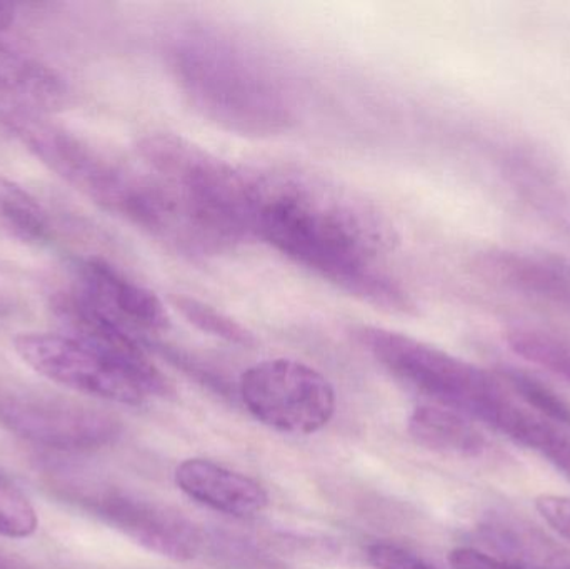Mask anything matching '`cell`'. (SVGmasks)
Wrapping results in <instances>:
<instances>
[{"instance_id": "1", "label": "cell", "mask_w": 570, "mask_h": 569, "mask_svg": "<svg viewBox=\"0 0 570 569\" xmlns=\"http://www.w3.org/2000/svg\"><path fill=\"white\" fill-rule=\"evenodd\" d=\"M253 229L308 273L391 313L414 307L381 263L397 246L385 214L337 184L281 169L253 174Z\"/></svg>"}, {"instance_id": "2", "label": "cell", "mask_w": 570, "mask_h": 569, "mask_svg": "<svg viewBox=\"0 0 570 569\" xmlns=\"http://www.w3.org/2000/svg\"><path fill=\"white\" fill-rule=\"evenodd\" d=\"M170 67L190 106L224 129L274 136L294 120L276 72L229 37L206 29L180 33L170 47Z\"/></svg>"}, {"instance_id": "3", "label": "cell", "mask_w": 570, "mask_h": 569, "mask_svg": "<svg viewBox=\"0 0 570 569\" xmlns=\"http://www.w3.org/2000/svg\"><path fill=\"white\" fill-rule=\"evenodd\" d=\"M358 343L395 380L415 393L479 421L491 430H501L518 404L505 393L498 377L439 347L384 327L358 326Z\"/></svg>"}, {"instance_id": "4", "label": "cell", "mask_w": 570, "mask_h": 569, "mask_svg": "<svg viewBox=\"0 0 570 569\" xmlns=\"http://www.w3.org/2000/svg\"><path fill=\"white\" fill-rule=\"evenodd\" d=\"M144 167L179 189L243 243L253 229V174L176 134H153L137 146Z\"/></svg>"}, {"instance_id": "5", "label": "cell", "mask_w": 570, "mask_h": 569, "mask_svg": "<svg viewBox=\"0 0 570 569\" xmlns=\"http://www.w3.org/2000/svg\"><path fill=\"white\" fill-rule=\"evenodd\" d=\"M13 350L40 376L97 400L139 406L147 396H164L146 376L72 334L22 333Z\"/></svg>"}, {"instance_id": "6", "label": "cell", "mask_w": 570, "mask_h": 569, "mask_svg": "<svg viewBox=\"0 0 570 569\" xmlns=\"http://www.w3.org/2000/svg\"><path fill=\"white\" fill-rule=\"evenodd\" d=\"M240 400L250 414L271 430L307 436L331 423L335 391L331 381L294 360L254 364L240 377Z\"/></svg>"}, {"instance_id": "7", "label": "cell", "mask_w": 570, "mask_h": 569, "mask_svg": "<svg viewBox=\"0 0 570 569\" xmlns=\"http://www.w3.org/2000/svg\"><path fill=\"white\" fill-rule=\"evenodd\" d=\"M0 424L29 443L57 451L100 450L122 433L112 413L43 394L2 398Z\"/></svg>"}, {"instance_id": "8", "label": "cell", "mask_w": 570, "mask_h": 569, "mask_svg": "<svg viewBox=\"0 0 570 569\" xmlns=\"http://www.w3.org/2000/svg\"><path fill=\"white\" fill-rule=\"evenodd\" d=\"M80 501L107 527L167 560H194L203 547V534L189 518L156 501L120 491H100Z\"/></svg>"}, {"instance_id": "9", "label": "cell", "mask_w": 570, "mask_h": 569, "mask_svg": "<svg viewBox=\"0 0 570 569\" xmlns=\"http://www.w3.org/2000/svg\"><path fill=\"white\" fill-rule=\"evenodd\" d=\"M79 279L73 290L82 294L97 311L134 336L159 333L169 326L163 301L119 267L100 257L80 261Z\"/></svg>"}, {"instance_id": "10", "label": "cell", "mask_w": 570, "mask_h": 569, "mask_svg": "<svg viewBox=\"0 0 570 569\" xmlns=\"http://www.w3.org/2000/svg\"><path fill=\"white\" fill-rule=\"evenodd\" d=\"M174 478L190 500L227 517L246 520L264 513L269 507V494L263 484L204 458L183 461Z\"/></svg>"}, {"instance_id": "11", "label": "cell", "mask_w": 570, "mask_h": 569, "mask_svg": "<svg viewBox=\"0 0 570 569\" xmlns=\"http://www.w3.org/2000/svg\"><path fill=\"white\" fill-rule=\"evenodd\" d=\"M0 94L29 109L52 112L69 100L62 77L0 40Z\"/></svg>"}, {"instance_id": "12", "label": "cell", "mask_w": 570, "mask_h": 569, "mask_svg": "<svg viewBox=\"0 0 570 569\" xmlns=\"http://www.w3.org/2000/svg\"><path fill=\"white\" fill-rule=\"evenodd\" d=\"M407 430L415 443L435 453L479 458L488 450V440L472 420L435 404L414 410Z\"/></svg>"}, {"instance_id": "13", "label": "cell", "mask_w": 570, "mask_h": 569, "mask_svg": "<svg viewBox=\"0 0 570 569\" xmlns=\"http://www.w3.org/2000/svg\"><path fill=\"white\" fill-rule=\"evenodd\" d=\"M504 436L548 461L570 481V433L566 428L519 408Z\"/></svg>"}, {"instance_id": "14", "label": "cell", "mask_w": 570, "mask_h": 569, "mask_svg": "<svg viewBox=\"0 0 570 569\" xmlns=\"http://www.w3.org/2000/svg\"><path fill=\"white\" fill-rule=\"evenodd\" d=\"M0 220L23 243L46 244L53 236L49 214L20 187H0Z\"/></svg>"}, {"instance_id": "15", "label": "cell", "mask_w": 570, "mask_h": 569, "mask_svg": "<svg viewBox=\"0 0 570 569\" xmlns=\"http://www.w3.org/2000/svg\"><path fill=\"white\" fill-rule=\"evenodd\" d=\"M174 304L180 311L184 317L193 326L210 336L219 337L237 346H254L256 337L250 331H247L243 324L237 323L233 317L224 314L223 311L196 300V297L179 296L174 297Z\"/></svg>"}, {"instance_id": "16", "label": "cell", "mask_w": 570, "mask_h": 569, "mask_svg": "<svg viewBox=\"0 0 570 569\" xmlns=\"http://www.w3.org/2000/svg\"><path fill=\"white\" fill-rule=\"evenodd\" d=\"M508 343L522 360L538 364L570 383V347L561 341L535 331L518 330L509 333Z\"/></svg>"}, {"instance_id": "17", "label": "cell", "mask_w": 570, "mask_h": 569, "mask_svg": "<svg viewBox=\"0 0 570 569\" xmlns=\"http://www.w3.org/2000/svg\"><path fill=\"white\" fill-rule=\"evenodd\" d=\"M502 377L542 418L570 430V404L548 384L542 383L532 374L514 370V367L502 371Z\"/></svg>"}, {"instance_id": "18", "label": "cell", "mask_w": 570, "mask_h": 569, "mask_svg": "<svg viewBox=\"0 0 570 569\" xmlns=\"http://www.w3.org/2000/svg\"><path fill=\"white\" fill-rule=\"evenodd\" d=\"M39 528V518L26 494L0 474V537L26 540Z\"/></svg>"}, {"instance_id": "19", "label": "cell", "mask_w": 570, "mask_h": 569, "mask_svg": "<svg viewBox=\"0 0 570 569\" xmlns=\"http://www.w3.org/2000/svg\"><path fill=\"white\" fill-rule=\"evenodd\" d=\"M365 557L374 569H438L417 555L391 543L371 545Z\"/></svg>"}, {"instance_id": "20", "label": "cell", "mask_w": 570, "mask_h": 569, "mask_svg": "<svg viewBox=\"0 0 570 569\" xmlns=\"http://www.w3.org/2000/svg\"><path fill=\"white\" fill-rule=\"evenodd\" d=\"M539 517L564 540L570 541V497L566 494H539L535 498Z\"/></svg>"}, {"instance_id": "21", "label": "cell", "mask_w": 570, "mask_h": 569, "mask_svg": "<svg viewBox=\"0 0 570 569\" xmlns=\"http://www.w3.org/2000/svg\"><path fill=\"white\" fill-rule=\"evenodd\" d=\"M449 563L454 569H524L471 547L454 548L449 553Z\"/></svg>"}, {"instance_id": "22", "label": "cell", "mask_w": 570, "mask_h": 569, "mask_svg": "<svg viewBox=\"0 0 570 569\" xmlns=\"http://www.w3.org/2000/svg\"><path fill=\"white\" fill-rule=\"evenodd\" d=\"M13 19H16V9H13V6L0 3V32L9 29L13 23Z\"/></svg>"}, {"instance_id": "23", "label": "cell", "mask_w": 570, "mask_h": 569, "mask_svg": "<svg viewBox=\"0 0 570 569\" xmlns=\"http://www.w3.org/2000/svg\"><path fill=\"white\" fill-rule=\"evenodd\" d=\"M544 569H570V555H558L551 558Z\"/></svg>"}, {"instance_id": "24", "label": "cell", "mask_w": 570, "mask_h": 569, "mask_svg": "<svg viewBox=\"0 0 570 569\" xmlns=\"http://www.w3.org/2000/svg\"><path fill=\"white\" fill-rule=\"evenodd\" d=\"M0 569H7V565L2 563V561H0Z\"/></svg>"}, {"instance_id": "25", "label": "cell", "mask_w": 570, "mask_h": 569, "mask_svg": "<svg viewBox=\"0 0 570 569\" xmlns=\"http://www.w3.org/2000/svg\"><path fill=\"white\" fill-rule=\"evenodd\" d=\"M7 569H16V568H12V567H10V565H7Z\"/></svg>"}]
</instances>
